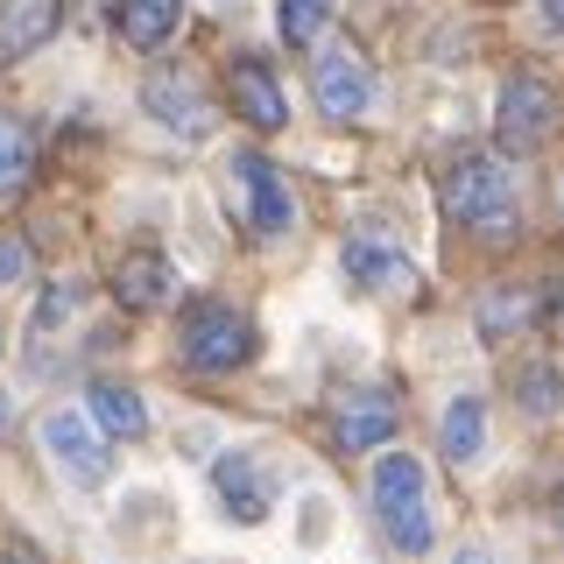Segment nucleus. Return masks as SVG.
<instances>
[{
  "mask_svg": "<svg viewBox=\"0 0 564 564\" xmlns=\"http://www.w3.org/2000/svg\"><path fill=\"white\" fill-rule=\"evenodd\" d=\"M0 431H8V395H0Z\"/></svg>",
  "mask_w": 564,
  "mask_h": 564,
  "instance_id": "24",
  "label": "nucleus"
},
{
  "mask_svg": "<svg viewBox=\"0 0 564 564\" xmlns=\"http://www.w3.org/2000/svg\"><path fill=\"white\" fill-rule=\"evenodd\" d=\"M551 402H557V375H543V367H536V375H529V410H551Z\"/></svg>",
  "mask_w": 564,
  "mask_h": 564,
  "instance_id": "21",
  "label": "nucleus"
},
{
  "mask_svg": "<svg viewBox=\"0 0 564 564\" xmlns=\"http://www.w3.org/2000/svg\"><path fill=\"white\" fill-rule=\"evenodd\" d=\"M234 113L247 120V128H261V134H275L282 120H290V106H282V93H275V78H269L261 57L234 64Z\"/></svg>",
  "mask_w": 564,
  "mask_h": 564,
  "instance_id": "12",
  "label": "nucleus"
},
{
  "mask_svg": "<svg viewBox=\"0 0 564 564\" xmlns=\"http://www.w3.org/2000/svg\"><path fill=\"white\" fill-rule=\"evenodd\" d=\"M339 275L352 282L360 296H381V290H410L416 269H410V254L402 247H388L381 234H352L339 247Z\"/></svg>",
  "mask_w": 564,
  "mask_h": 564,
  "instance_id": "8",
  "label": "nucleus"
},
{
  "mask_svg": "<svg viewBox=\"0 0 564 564\" xmlns=\"http://www.w3.org/2000/svg\"><path fill=\"white\" fill-rule=\"evenodd\" d=\"M557 205H564V191H557Z\"/></svg>",
  "mask_w": 564,
  "mask_h": 564,
  "instance_id": "26",
  "label": "nucleus"
},
{
  "mask_svg": "<svg viewBox=\"0 0 564 564\" xmlns=\"http://www.w3.org/2000/svg\"><path fill=\"white\" fill-rule=\"evenodd\" d=\"M93 416L106 437H141L149 431V410H141V395L128 381H93Z\"/></svg>",
  "mask_w": 564,
  "mask_h": 564,
  "instance_id": "16",
  "label": "nucleus"
},
{
  "mask_svg": "<svg viewBox=\"0 0 564 564\" xmlns=\"http://www.w3.org/2000/svg\"><path fill=\"white\" fill-rule=\"evenodd\" d=\"M212 487H219L226 516L247 522V529H261V522L275 516V487H269V473H261L254 452H226L219 466H212Z\"/></svg>",
  "mask_w": 564,
  "mask_h": 564,
  "instance_id": "9",
  "label": "nucleus"
},
{
  "mask_svg": "<svg viewBox=\"0 0 564 564\" xmlns=\"http://www.w3.org/2000/svg\"><path fill=\"white\" fill-rule=\"evenodd\" d=\"M375 516L402 557H431V494H423L416 452H388L375 466Z\"/></svg>",
  "mask_w": 564,
  "mask_h": 564,
  "instance_id": "2",
  "label": "nucleus"
},
{
  "mask_svg": "<svg viewBox=\"0 0 564 564\" xmlns=\"http://www.w3.org/2000/svg\"><path fill=\"white\" fill-rule=\"evenodd\" d=\"M141 106H149V113L163 120L170 134H184V141L212 134V106L198 99V85H191V78H176V70H155V78L141 85Z\"/></svg>",
  "mask_w": 564,
  "mask_h": 564,
  "instance_id": "11",
  "label": "nucleus"
},
{
  "mask_svg": "<svg viewBox=\"0 0 564 564\" xmlns=\"http://www.w3.org/2000/svg\"><path fill=\"white\" fill-rule=\"evenodd\" d=\"M311 99H317V113H332V120L367 113V106H375V70H367V57L325 50V57L311 64Z\"/></svg>",
  "mask_w": 564,
  "mask_h": 564,
  "instance_id": "7",
  "label": "nucleus"
},
{
  "mask_svg": "<svg viewBox=\"0 0 564 564\" xmlns=\"http://www.w3.org/2000/svg\"><path fill=\"white\" fill-rule=\"evenodd\" d=\"M226 198L240 205V219L254 226L261 240H275V234L296 226V198H290V184H282V170L269 155H234V163H226Z\"/></svg>",
  "mask_w": 564,
  "mask_h": 564,
  "instance_id": "3",
  "label": "nucleus"
},
{
  "mask_svg": "<svg viewBox=\"0 0 564 564\" xmlns=\"http://www.w3.org/2000/svg\"><path fill=\"white\" fill-rule=\"evenodd\" d=\"M43 452L57 458V473H64V480H78V487H106V473H113L106 437L78 410H50L43 416Z\"/></svg>",
  "mask_w": 564,
  "mask_h": 564,
  "instance_id": "6",
  "label": "nucleus"
},
{
  "mask_svg": "<svg viewBox=\"0 0 564 564\" xmlns=\"http://www.w3.org/2000/svg\"><path fill=\"white\" fill-rule=\"evenodd\" d=\"M543 29H557V35H564V0H543Z\"/></svg>",
  "mask_w": 564,
  "mask_h": 564,
  "instance_id": "22",
  "label": "nucleus"
},
{
  "mask_svg": "<svg viewBox=\"0 0 564 564\" xmlns=\"http://www.w3.org/2000/svg\"><path fill=\"white\" fill-rule=\"evenodd\" d=\"M184 360L198 375H234L240 360H254V325L234 304H198L184 317Z\"/></svg>",
  "mask_w": 564,
  "mask_h": 564,
  "instance_id": "4",
  "label": "nucleus"
},
{
  "mask_svg": "<svg viewBox=\"0 0 564 564\" xmlns=\"http://www.w3.org/2000/svg\"><path fill=\"white\" fill-rule=\"evenodd\" d=\"M557 113H564V99H557V85L551 78H508L501 85V113H494V134H501V149H536V141H551L557 134Z\"/></svg>",
  "mask_w": 564,
  "mask_h": 564,
  "instance_id": "5",
  "label": "nucleus"
},
{
  "mask_svg": "<svg viewBox=\"0 0 564 564\" xmlns=\"http://www.w3.org/2000/svg\"><path fill=\"white\" fill-rule=\"evenodd\" d=\"M395 423H402V410H395L388 388H346L332 431H339V452H375V445L395 437Z\"/></svg>",
  "mask_w": 564,
  "mask_h": 564,
  "instance_id": "10",
  "label": "nucleus"
},
{
  "mask_svg": "<svg viewBox=\"0 0 564 564\" xmlns=\"http://www.w3.org/2000/svg\"><path fill=\"white\" fill-rule=\"evenodd\" d=\"M325 22H332V0H282L275 8V29H282V43H317L325 35Z\"/></svg>",
  "mask_w": 564,
  "mask_h": 564,
  "instance_id": "18",
  "label": "nucleus"
},
{
  "mask_svg": "<svg viewBox=\"0 0 564 564\" xmlns=\"http://www.w3.org/2000/svg\"><path fill=\"white\" fill-rule=\"evenodd\" d=\"M8 564H43V557H35V551H22V543H14V551H8Z\"/></svg>",
  "mask_w": 564,
  "mask_h": 564,
  "instance_id": "23",
  "label": "nucleus"
},
{
  "mask_svg": "<svg viewBox=\"0 0 564 564\" xmlns=\"http://www.w3.org/2000/svg\"><path fill=\"white\" fill-rule=\"evenodd\" d=\"M113 290H120L128 311H163V304H176V269L163 254H128L120 275H113Z\"/></svg>",
  "mask_w": 564,
  "mask_h": 564,
  "instance_id": "13",
  "label": "nucleus"
},
{
  "mask_svg": "<svg viewBox=\"0 0 564 564\" xmlns=\"http://www.w3.org/2000/svg\"><path fill=\"white\" fill-rule=\"evenodd\" d=\"M50 22H57V8L50 0H14V22H8V50H29V43H43Z\"/></svg>",
  "mask_w": 564,
  "mask_h": 564,
  "instance_id": "19",
  "label": "nucleus"
},
{
  "mask_svg": "<svg viewBox=\"0 0 564 564\" xmlns=\"http://www.w3.org/2000/svg\"><path fill=\"white\" fill-rule=\"evenodd\" d=\"M29 170H35V141L22 128V113H0V198H14L29 184Z\"/></svg>",
  "mask_w": 564,
  "mask_h": 564,
  "instance_id": "17",
  "label": "nucleus"
},
{
  "mask_svg": "<svg viewBox=\"0 0 564 564\" xmlns=\"http://www.w3.org/2000/svg\"><path fill=\"white\" fill-rule=\"evenodd\" d=\"M437 198H445V212H452L458 226H473L480 240L516 234V219H522L516 170H501L494 155H458V163L445 170V184H437Z\"/></svg>",
  "mask_w": 564,
  "mask_h": 564,
  "instance_id": "1",
  "label": "nucleus"
},
{
  "mask_svg": "<svg viewBox=\"0 0 564 564\" xmlns=\"http://www.w3.org/2000/svg\"><path fill=\"white\" fill-rule=\"evenodd\" d=\"M557 522H564V487H557Z\"/></svg>",
  "mask_w": 564,
  "mask_h": 564,
  "instance_id": "25",
  "label": "nucleus"
},
{
  "mask_svg": "<svg viewBox=\"0 0 564 564\" xmlns=\"http://www.w3.org/2000/svg\"><path fill=\"white\" fill-rule=\"evenodd\" d=\"M437 452L452 458V466H473V458L487 452V410L480 395H452L445 416H437Z\"/></svg>",
  "mask_w": 564,
  "mask_h": 564,
  "instance_id": "14",
  "label": "nucleus"
},
{
  "mask_svg": "<svg viewBox=\"0 0 564 564\" xmlns=\"http://www.w3.org/2000/svg\"><path fill=\"white\" fill-rule=\"evenodd\" d=\"M176 22H184V0H120V35H128L134 50L170 43Z\"/></svg>",
  "mask_w": 564,
  "mask_h": 564,
  "instance_id": "15",
  "label": "nucleus"
},
{
  "mask_svg": "<svg viewBox=\"0 0 564 564\" xmlns=\"http://www.w3.org/2000/svg\"><path fill=\"white\" fill-rule=\"evenodd\" d=\"M22 275H29V247L0 234V282H22Z\"/></svg>",
  "mask_w": 564,
  "mask_h": 564,
  "instance_id": "20",
  "label": "nucleus"
}]
</instances>
